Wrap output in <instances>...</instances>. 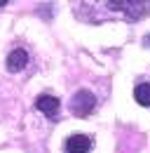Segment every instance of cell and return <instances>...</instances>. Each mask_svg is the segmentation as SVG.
I'll list each match as a JSON object with an SVG mask.
<instances>
[{
    "mask_svg": "<svg viewBox=\"0 0 150 153\" xmlns=\"http://www.w3.org/2000/svg\"><path fill=\"white\" fill-rule=\"evenodd\" d=\"M108 5H110L112 10H122V12H127V14H129V17H141V14H143V12H146V5H143V2H136V5H134V2H108Z\"/></svg>",
    "mask_w": 150,
    "mask_h": 153,
    "instance_id": "5b68a950",
    "label": "cell"
},
{
    "mask_svg": "<svg viewBox=\"0 0 150 153\" xmlns=\"http://www.w3.org/2000/svg\"><path fill=\"white\" fill-rule=\"evenodd\" d=\"M146 40H148V45H150V36H148V38H146Z\"/></svg>",
    "mask_w": 150,
    "mask_h": 153,
    "instance_id": "ba28073f",
    "label": "cell"
},
{
    "mask_svg": "<svg viewBox=\"0 0 150 153\" xmlns=\"http://www.w3.org/2000/svg\"><path fill=\"white\" fill-rule=\"evenodd\" d=\"M94 104H96V99L89 90H80L77 94L71 99V111L75 115H80V118H87V115L94 111Z\"/></svg>",
    "mask_w": 150,
    "mask_h": 153,
    "instance_id": "6da1fadb",
    "label": "cell"
},
{
    "mask_svg": "<svg viewBox=\"0 0 150 153\" xmlns=\"http://www.w3.org/2000/svg\"><path fill=\"white\" fill-rule=\"evenodd\" d=\"M63 146H66V153H89L92 139L87 134H71Z\"/></svg>",
    "mask_w": 150,
    "mask_h": 153,
    "instance_id": "7a4b0ae2",
    "label": "cell"
},
{
    "mask_svg": "<svg viewBox=\"0 0 150 153\" xmlns=\"http://www.w3.org/2000/svg\"><path fill=\"white\" fill-rule=\"evenodd\" d=\"M26 64H28V52L26 50H12L10 52V57H7V71L19 73L21 68H26Z\"/></svg>",
    "mask_w": 150,
    "mask_h": 153,
    "instance_id": "277c9868",
    "label": "cell"
},
{
    "mask_svg": "<svg viewBox=\"0 0 150 153\" xmlns=\"http://www.w3.org/2000/svg\"><path fill=\"white\" fill-rule=\"evenodd\" d=\"M59 106H61L59 99L52 97V94H42V97H38V101H35V108H38V111H42L49 120L59 118Z\"/></svg>",
    "mask_w": 150,
    "mask_h": 153,
    "instance_id": "3957f363",
    "label": "cell"
},
{
    "mask_svg": "<svg viewBox=\"0 0 150 153\" xmlns=\"http://www.w3.org/2000/svg\"><path fill=\"white\" fill-rule=\"evenodd\" d=\"M134 99H136V104H141V106H150V82H141V85H136V90H134Z\"/></svg>",
    "mask_w": 150,
    "mask_h": 153,
    "instance_id": "8992f818",
    "label": "cell"
},
{
    "mask_svg": "<svg viewBox=\"0 0 150 153\" xmlns=\"http://www.w3.org/2000/svg\"><path fill=\"white\" fill-rule=\"evenodd\" d=\"M5 2H7V0H0V5H5Z\"/></svg>",
    "mask_w": 150,
    "mask_h": 153,
    "instance_id": "52a82bcc",
    "label": "cell"
}]
</instances>
